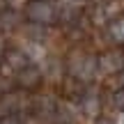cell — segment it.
Returning a JSON list of instances; mask_svg holds the SVG:
<instances>
[{"mask_svg": "<svg viewBox=\"0 0 124 124\" xmlns=\"http://www.w3.org/2000/svg\"><path fill=\"white\" fill-rule=\"evenodd\" d=\"M97 69H99V60L90 58V55L76 53L74 58L69 60V71H71L78 80H92L94 74H97Z\"/></svg>", "mask_w": 124, "mask_h": 124, "instance_id": "obj_1", "label": "cell"}, {"mask_svg": "<svg viewBox=\"0 0 124 124\" xmlns=\"http://www.w3.org/2000/svg\"><path fill=\"white\" fill-rule=\"evenodd\" d=\"M25 14H28V18L35 21V23H53L55 21V9H53V5L46 2V0H32L25 7Z\"/></svg>", "mask_w": 124, "mask_h": 124, "instance_id": "obj_2", "label": "cell"}, {"mask_svg": "<svg viewBox=\"0 0 124 124\" xmlns=\"http://www.w3.org/2000/svg\"><path fill=\"white\" fill-rule=\"evenodd\" d=\"M99 69L103 74H117L124 69V53L122 51H108L99 58Z\"/></svg>", "mask_w": 124, "mask_h": 124, "instance_id": "obj_3", "label": "cell"}, {"mask_svg": "<svg viewBox=\"0 0 124 124\" xmlns=\"http://www.w3.org/2000/svg\"><path fill=\"white\" fill-rule=\"evenodd\" d=\"M18 85H23V87H35L37 83L41 80V71L37 69V67H23L21 71H18Z\"/></svg>", "mask_w": 124, "mask_h": 124, "instance_id": "obj_4", "label": "cell"}, {"mask_svg": "<svg viewBox=\"0 0 124 124\" xmlns=\"http://www.w3.org/2000/svg\"><path fill=\"white\" fill-rule=\"evenodd\" d=\"M120 9H122V0H103L97 7V18L99 21H101V18H110V16H115Z\"/></svg>", "mask_w": 124, "mask_h": 124, "instance_id": "obj_5", "label": "cell"}, {"mask_svg": "<svg viewBox=\"0 0 124 124\" xmlns=\"http://www.w3.org/2000/svg\"><path fill=\"white\" fill-rule=\"evenodd\" d=\"M80 108H83V113L85 115H97L99 113V97H97V92H85L83 94V99H80Z\"/></svg>", "mask_w": 124, "mask_h": 124, "instance_id": "obj_6", "label": "cell"}, {"mask_svg": "<svg viewBox=\"0 0 124 124\" xmlns=\"http://www.w3.org/2000/svg\"><path fill=\"white\" fill-rule=\"evenodd\" d=\"M108 30H110V37L115 41H124V18H115V21L110 23V28H108Z\"/></svg>", "mask_w": 124, "mask_h": 124, "instance_id": "obj_7", "label": "cell"}, {"mask_svg": "<svg viewBox=\"0 0 124 124\" xmlns=\"http://www.w3.org/2000/svg\"><path fill=\"white\" fill-rule=\"evenodd\" d=\"M113 106L120 113H124V90H117V92L113 94Z\"/></svg>", "mask_w": 124, "mask_h": 124, "instance_id": "obj_8", "label": "cell"}, {"mask_svg": "<svg viewBox=\"0 0 124 124\" xmlns=\"http://www.w3.org/2000/svg\"><path fill=\"white\" fill-rule=\"evenodd\" d=\"M0 124H21V122H18V117L7 115V117H2V120H0Z\"/></svg>", "mask_w": 124, "mask_h": 124, "instance_id": "obj_9", "label": "cell"}, {"mask_svg": "<svg viewBox=\"0 0 124 124\" xmlns=\"http://www.w3.org/2000/svg\"><path fill=\"white\" fill-rule=\"evenodd\" d=\"M117 124H124V113H120V117H117Z\"/></svg>", "mask_w": 124, "mask_h": 124, "instance_id": "obj_10", "label": "cell"}, {"mask_svg": "<svg viewBox=\"0 0 124 124\" xmlns=\"http://www.w3.org/2000/svg\"><path fill=\"white\" fill-rule=\"evenodd\" d=\"M97 124H108V120H99V122H97Z\"/></svg>", "mask_w": 124, "mask_h": 124, "instance_id": "obj_11", "label": "cell"}]
</instances>
